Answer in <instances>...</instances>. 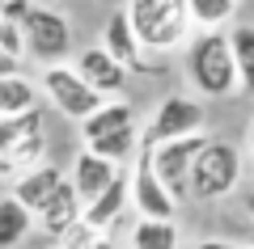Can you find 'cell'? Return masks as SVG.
Masks as SVG:
<instances>
[{
	"label": "cell",
	"mask_w": 254,
	"mask_h": 249,
	"mask_svg": "<svg viewBox=\"0 0 254 249\" xmlns=\"http://www.w3.org/2000/svg\"><path fill=\"white\" fill-rule=\"evenodd\" d=\"M250 152H254V123H250Z\"/></svg>",
	"instance_id": "cell-29"
},
{
	"label": "cell",
	"mask_w": 254,
	"mask_h": 249,
	"mask_svg": "<svg viewBox=\"0 0 254 249\" xmlns=\"http://www.w3.org/2000/svg\"><path fill=\"white\" fill-rule=\"evenodd\" d=\"M34 13V0H4V17L9 21H26Z\"/></svg>",
	"instance_id": "cell-24"
},
{
	"label": "cell",
	"mask_w": 254,
	"mask_h": 249,
	"mask_svg": "<svg viewBox=\"0 0 254 249\" xmlns=\"http://www.w3.org/2000/svg\"><path fill=\"white\" fill-rule=\"evenodd\" d=\"M0 21H4V0H0Z\"/></svg>",
	"instance_id": "cell-30"
},
{
	"label": "cell",
	"mask_w": 254,
	"mask_h": 249,
	"mask_svg": "<svg viewBox=\"0 0 254 249\" xmlns=\"http://www.w3.org/2000/svg\"><path fill=\"white\" fill-rule=\"evenodd\" d=\"M26 47L30 55H34L38 63H60L64 55L72 51V26H68V17H64L60 9H47V4H34V13H30L26 21Z\"/></svg>",
	"instance_id": "cell-6"
},
{
	"label": "cell",
	"mask_w": 254,
	"mask_h": 249,
	"mask_svg": "<svg viewBox=\"0 0 254 249\" xmlns=\"http://www.w3.org/2000/svg\"><path fill=\"white\" fill-rule=\"evenodd\" d=\"M30 224H34V211L21 203L17 195L0 199V249H13L30 237Z\"/></svg>",
	"instance_id": "cell-17"
},
{
	"label": "cell",
	"mask_w": 254,
	"mask_h": 249,
	"mask_svg": "<svg viewBox=\"0 0 254 249\" xmlns=\"http://www.w3.org/2000/svg\"><path fill=\"white\" fill-rule=\"evenodd\" d=\"M131 203V178L127 173H119L115 182H110L106 190H102L98 199H93L89 207H85V220L89 224H98V228H110V224L123 215V207Z\"/></svg>",
	"instance_id": "cell-14"
},
{
	"label": "cell",
	"mask_w": 254,
	"mask_h": 249,
	"mask_svg": "<svg viewBox=\"0 0 254 249\" xmlns=\"http://www.w3.org/2000/svg\"><path fill=\"white\" fill-rule=\"evenodd\" d=\"M131 203H136V211L144 220H174V211H178V199L170 195V186L153 169V148H140V156H136V169H131Z\"/></svg>",
	"instance_id": "cell-8"
},
{
	"label": "cell",
	"mask_w": 254,
	"mask_h": 249,
	"mask_svg": "<svg viewBox=\"0 0 254 249\" xmlns=\"http://www.w3.org/2000/svg\"><path fill=\"white\" fill-rule=\"evenodd\" d=\"M203 148H208V135H203V131L153 148V169H157V178L170 186L174 199H187L190 195V169H195V156H199Z\"/></svg>",
	"instance_id": "cell-7"
},
{
	"label": "cell",
	"mask_w": 254,
	"mask_h": 249,
	"mask_svg": "<svg viewBox=\"0 0 254 249\" xmlns=\"http://www.w3.org/2000/svg\"><path fill=\"white\" fill-rule=\"evenodd\" d=\"M123 9L136 26L144 51H178L195 26L187 0H127Z\"/></svg>",
	"instance_id": "cell-2"
},
{
	"label": "cell",
	"mask_w": 254,
	"mask_h": 249,
	"mask_svg": "<svg viewBox=\"0 0 254 249\" xmlns=\"http://www.w3.org/2000/svg\"><path fill=\"white\" fill-rule=\"evenodd\" d=\"M250 249H254V245H250Z\"/></svg>",
	"instance_id": "cell-31"
},
{
	"label": "cell",
	"mask_w": 254,
	"mask_h": 249,
	"mask_svg": "<svg viewBox=\"0 0 254 249\" xmlns=\"http://www.w3.org/2000/svg\"><path fill=\"white\" fill-rule=\"evenodd\" d=\"M229 38H233V55H237V76H242V89L254 93V26H237Z\"/></svg>",
	"instance_id": "cell-21"
},
{
	"label": "cell",
	"mask_w": 254,
	"mask_h": 249,
	"mask_svg": "<svg viewBox=\"0 0 254 249\" xmlns=\"http://www.w3.org/2000/svg\"><path fill=\"white\" fill-rule=\"evenodd\" d=\"M60 186H64V173L55 169V165H38V169H26V173L17 178V190H13V195H17L21 203L38 215L47 203H51V195H55Z\"/></svg>",
	"instance_id": "cell-13"
},
{
	"label": "cell",
	"mask_w": 254,
	"mask_h": 249,
	"mask_svg": "<svg viewBox=\"0 0 254 249\" xmlns=\"http://www.w3.org/2000/svg\"><path fill=\"white\" fill-rule=\"evenodd\" d=\"M131 249H178V228L174 220H144L131 228Z\"/></svg>",
	"instance_id": "cell-19"
},
{
	"label": "cell",
	"mask_w": 254,
	"mask_h": 249,
	"mask_svg": "<svg viewBox=\"0 0 254 249\" xmlns=\"http://www.w3.org/2000/svg\"><path fill=\"white\" fill-rule=\"evenodd\" d=\"M60 249H115V241H110L106 228H98V224L81 220L68 237H60Z\"/></svg>",
	"instance_id": "cell-22"
},
{
	"label": "cell",
	"mask_w": 254,
	"mask_h": 249,
	"mask_svg": "<svg viewBox=\"0 0 254 249\" xmlns=\"http://www.w3.org/2000/svg\"><path fill=\"white\" fill-rule=\"evenodd\" d=\"M187 76L203 98H229L242 89L237 76V55H233V38L220 30H203L187 43Z\"/></svg>",
	"instance_id": "cell-1"
},
{
	"label": "cell",
	"mask_w": 254,
	"mask_h": 249,
	"mask_svg": "<svg viewBox=\"0 0 254 249\" xmlns=\"http://www.w3.org/2000/svg\"><path fill=\"white\" fill-rule=\"evenodd\" d=\"M43 93L51 98V106L60 110V114L76 118V123H85L89 114H98V110L106 106V98H102L89 80L76 72V63H72V68H68V63H51V68H43Z\"/></svg>",
	"instance_id": "cell-4"
},
{
	"label": "cell",
	"mask_w": 254,
	"mask_h": 249,
	"mask_svg": "<svg viewBox=\"0 0 254 249\" xmlns=\"http://www.w3.org/2000/svg\"><path fill=\"white\" fill-rule=\"evenodd\" d=\"M190 4V21L199 30H225L237 13V0H187Z\"/></svg>",
	"instance_id": "cell-20"
},
{
	"label": "cell",
	"mask_w": 254,
	"mask_h": 249,
	"mask_svg": "<svg viewBox=\"0 0 254 249\" xmlns=\"http://www.w3.org/2000/svg\"><path fill=\"white\" fill-rule=\"evenodd\" d=\"M195 249H233V245H229V241H199Z\"/></svg>",
	"instance_id": "cell-27"
},
{
	"label": "cell",
	"mask_w": 254,
	"mask_h": 249,
	"mask_svg": "<svg viewBox=\"0 0 254 249\" xmlns=\"http://www.w3.org/2000/svg\"><path fill=\"white\" fill-rule=\"evenodd\" d=\"M0 47H4L9 55H17V59H26V55H30V47H26V26L4 17V21H0Z\"/></svg>",
	"instance_id": "cell-23"
},
{
	"label": "cell",
	"mask_w": 254,
	"mask_h": 249,
	"mask_svg": "<svg viewBox=\"0 0 254 249\" xmlns=\"http://www.w3.org/2000/svg\"><path fill=\"white\" fill-rule=\"evenodd\" d=\"M81 127H85V144H93V140H102V135L136 127V110H131V101H106V106H102L98 114H89Z\"/></svg>",
	"instance_id": "cell-15"
},
{
	"label": "cell",
	"mask_w": 254,
	"mask_h": 249,
	"mask_svg": "<svg viewBox=\"0 0 254 249\" xmlns=\"http://www.w3.org/2000/svg\"><path fill=\"white\" fill-rule=\"evenodd\" d=\"M119 173H123V169H119L115 160H106V156H98V152H93V148H85L81 156L72 160V173H68V178H72V186L81 190L85 207H89L93 199H98L102 190H106L110 182L119 178Z\"/></svg>",
	"instance_id": "cell-12"
},
{
	"label": "cell",
	"mask_w": 254,
	"mask_h": 249,
	"mask_svg": "<svg viewBox=\"0 0 254 249\" xmlns=\"http://www.w3.org/2000/svg\"><path fill=\"white\" fill-rule=\"evenodd\" d=\"M81 220H85V199L72 186V178H64V186L51 195V203L38 211V224L47 228V237H68Z\"/></svg>",
	"instance_id": "cell-11"
},
{
	"label": "cell",
	"mask_w": 254,
	"mask_h": 249,
	"mask_svg": "<svg viewBox=\"0 0 254 249\" xmlns=\"http://www.w3.org/2000/svg\"><path fill=\"white\" fill-rule=\"evenodd\" d=\"M102 47H106V51L115 55L127 72H148L144 43H140L136 26H131V17H127V9H115V13L106 17V26H102Z\"/></svg>",
	"instance_id": "cell-9"
},
{
	"label": "cell",
	"mask_w": 254,
	"mask_h": 249,
	"mask_svg": "<svg viewBox=\"0 0 254 249\" xmlns=\"http://www.w3.org/2000/svg\"><path fill=\"white\" fill-rule=\"evenodd\" d=\"M17 72H21V59H17V55H9L4 47H0V76H17Z\"/></svg>",
	"instance_id": "cell-25"
},
{
	"label": "cell",
	"mask_w": 254,
	"mask_h": 249,
	"mask_svg": "<svg viewBox=\"0 0 254 249\" xmlns=\"http://www.w3.org/2000/svg\"><path fill=\"white\" fill-rule=\"evenodd\" d=\"M38 110V89L26 76H0V114H30Z\"/></svg>",
	"instance_id": "cell-18"
},
{
	"label": "cell",
	"mask_w": 254,
	"mask_h": 249,
	"mask_svg": "<svg viewBox=\"0 0 254 249\" xmlns=\"http://www.w3.org/2000/svg\"><path fill=\"white\" fill-rule=\"evenodd\" d=\"M199 131H203V106L187 93H170L144 127V148H161L170 140H187V135H199Z\"/></svg>",
	"instance_id": "cell-5"
},
{
	"label": "cell",
	"mask_w": 254,
	"mask_h": 249,
	"mask_svg": "<svg viewBox=\"0 0 254 249\" xmlns=\"http://www.w3.org/2000/svg\"><path fill=\"white\" fill-rule=\"evenodd\" d=\"M13 173H17V165H13L9 156H0V178H13Z\"/></svg>",
	"instance_id": "cell-26"
},
{
	"label": "cell",
	"mask_w": 254,
	"mask_h": 249,
	"mask_svg": "<svg viewBox=\"0 0 254 249\" xmlns=\"http://www.w3.org/2000/svg\"><path fill=\"white\" fill-rule=\"evenodd\" d=\"M246 211L254 215V190H250V195H246Z\"/></svg>",
	"instance_id": "cell-28"
},
{
	"label": "cell",
	"mask_w": 254,
	"mask_h": 249,
	"mask_svg": "<svg viewBox=\"0 0 254 249\" xmlns=\"http://www.w3.org/2000/svg\"><path fill=\"white\" fill-rule=\"evenodd\" d=\"M76 72L89 80L102 98H110V93H123V89H127V76H131V72H127L102 43H98V47H85V51L76 55Z\"/></svg>",
	"instance_id": "cell-10"
},
{
	"label": "cell",
	"mask_w": 254,
	"mask_h": 249,
	"mask_svg": "<svg viewBox=\"0 0 254 249\" xmlns=\"http://www.w3.org/2000/svg\"><path fill=\"white\" fill-rule=\"evenodd\" d=\"M43 135V110H30V114H0V156H9L21 148L26 140Z\"/></svg>",
	"instance_id": "cell-16"
},
{
	"label": "cell",
	"mask_w": 254,
	"mask_h": 249,
	"mask_svg": "<svg viewBox=\"0 0 254 249\" xmlns=\"http://www.w3.org/2000/svg\"><path fill=\"white\" fill-rule=\"evenodd\" d=\"M237 178H242V152L229 140H208V148L195 156V169H190V199L212 203V199L233 195Z\"/></svg>",
	"instance_id": "cell-3"
}]
</instances>
